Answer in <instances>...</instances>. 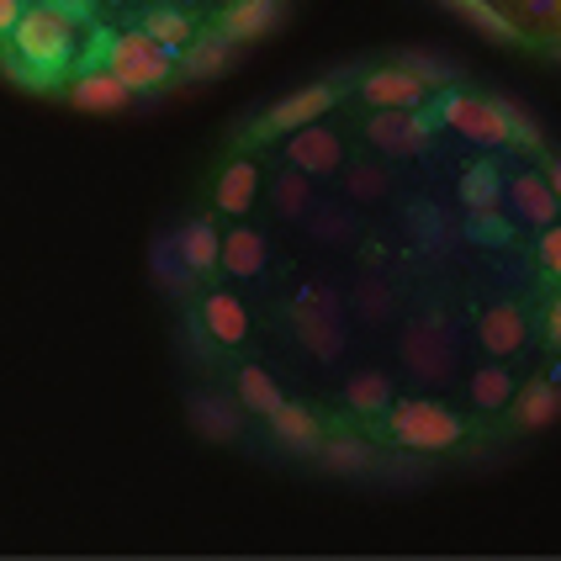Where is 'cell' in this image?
Returning a JSON list of instances; mask_svg holds the SVG:
<instances>
[{
    "label": "cell",
    "instance_id": "cell-1",
    "mask_svg": "<svg viewBox=\"0 0 561 561\" xmlns=\"http://www.w3.org/2000/svg\"><path fill=\"white\" fill-rule=\"evenodd\" d=\"M11 43H16V59L22 64L59 75V69L75 64V16L64 5H27L16 32H11Z\"/></svg>",
    "mask_w": 561,
    "mask_h": 561
},
{
    "label": "cell",
    "instance_id": "cell-2",
    "mask_svg": "<svg viewBox=\"0 0 561 561\" xmlns=\"http://www.w3.org/2000/svg\"><path fill=\"white\" fill-rule=\"evenodd\" d=\"M106 69L123 75L133 91H159V85L175 75V54H170L164 43H154L144 27L117 32V37H112V54H106Z\"/></svg>",
    "mask_w": 561,
    "mask_h": 561
},
{
    "label": "cell",
    "instance_id": "cell-3",
    "mask_svg": "<svg viewBox=\"0 0 561 561\" xmlns=\"http://www.w3.org/2000/svg\"><path fill=\"white\" fill-rule=\"evenodd\" d=\"M387 430L408 450H450L461 439V419L439 403H398L387 408Z\"/></svg>",
    "mask_w": 561,
    "mask_h": 561
},
{
    "label": "cell",
    "instance_id": "cell-4",
    "mask_svg": "<svg viewBox=\"0 0 561 561\" xmlns=\"http://www.w3.org/2000/svg\"><path fill=\"white\" fill-rule=\"evenodd\" d=\"M435 117H439V112L419 117L413 106H376V117L366 123V138H371L387 159H413V154H424Z\"/></svg>",
    "mask_w": 561,
    "mask_h": 561
},
{
    "label": "cell",
    "instance_id": "cell-5",
    "mask_svg": "<svg viewBox=\"0 0 561 561\" xmlns=\"http://www.w3.org/2000/svg\"><path fill=\"white\" fill-rule=\"evenodd\" d=\"M439 123H450L471 144H508V117H503L499 95H467L450 91L439 101Z\"/></svg>",
    "mask_w": 561,
    "mask_h": 561
},
{
    "label": "cell",
    "instance_id": "cell-6",
    "mask_svg": "<svg viewBox=\"0 0 561 561\" xmlns=\"http://www.w3.org/2000/svg\"><path fill=\"white\" fill-rule=\"evenodd\" d=\"M297 334H302V344H308L318 360H334L344 350L340 302H334L329 291H302V302H297Z\"/></svg>",
    "mask_w": 561,
    "mask_h": 561
},
{
    "label": "cell",
    "instance_id": "cell-7",
    "mask_svg": "<svg viewBox=\"0 0 561 561\" xmlns=\"http://www.w3.org/2000/svg\"><path fill=\"white\" fill-rule=\"evenodd\" d=\"M334 101H340V85H329V80L302 85V91H291L286 101H276V106H271V117L254 127V133H297V127L329 117V112H334Z\"/></svg>",
    "mask_w": 561,
    "mask_h": 561
},
{
    "label": "cell",
    "instance_id": "cell-8",
    "mask_svg": "<svg viewBox=\"0 0 561 561\" xmlns=\"http://www.w3.org/2000/svg\"><path fill=\"white\" fill-rule=\"evenodd\" d=\"M286 159H291L297 170H308V175H329V170H340L344 144L334 127L308 123V127H297V133H286Z\"/></svg>",
    "mask_w": 561,
    "mask_h": 561
},
{
    "label": "cell",
    "instance_id": "cell-9",
    "mask_svg": "<svg viewBox=\"0 0 561 561\" xmlns=\"http://www.w3.org/2000/svg\"><path fill=\"white\" fill-rule=\"evenodd\" d=\"M133 95L138 91L127 85L123 75H112L106 64H101V69H80V75L69 80V101L85 106V112H123Z\"/></svg>",
    "mask_w": 561,
    "mask_h": 561
},
{
    "label": "cell",
    "instance_id": "cell-10",
    "mask_svg": "<svg viewBox=\"0 0 561 561\" xmlns=\"http://www.w3.org/2000/svg\"><path fill=\"white\" fill-rule=\"evenodd\" d=\"M424 91H430V85H424V80H419L403 59L381 64V69H371V75L360 80V95H366L371 106H419V101H424Z\"/></svg>",
    "mask_w": 561,
    "mask_h": 561
},
{
    "label": "cell",
    "instance_id": "cell-11",
    "mask_svg": "<svg viewBox=\"0 0 561 561\" xmlns=\"http://www.w3.org/2000/svg\"><path fill=\"white\" fill-rule=\"evenodd\" d=\"M403 360L419 376H445V360H450V340H445V323L424 318L403 334Z\"/></svg>",
    "mask_w": 561,
    "mask_h": 561
},
{
    "label": "cell",
    "instance_id": "cell-12",
    "mask_svg": "<svg viewBox=\"0 0 561 561\" xmlns=\"http://www.w3.org/2000/svg\"><path fill=\"white\" fill-rule=\"evenodd\" d=\"M508 202H514V213L525 222H535V228H551V222L561 218V202L546 175H514V181H508Z\"/></svg>",
    "mask_w": 561,
    "mask_h": 561
},
{
    "label": "cell",
    "instance_id": "cell-13",
    "mask_svg": "<svg viewBox=\"0 0 561 561\" xmlns=\"http://www.w3.org/2000/svg\"><path fill=\"white\" fill-rule=\"evenodd\" d=\"M202 329L213 334V344H244L250 340V312L239 297H228V291H213L207 302H202Z\"/></svg>",
    "mask_w": 561,
    "mask_h": 561
},
{
    "label": "cell",
    "instance_id": "cell-14",
    "mask_svg": "<svg viewBox=\"0 0 561 561\" xmlns=\"http://www.w3.org/2000/svg\"><path fill=\"white\" fill-rule=\"evenodd\" d=\"M175 250L186 260L196 276H207V271H218L222 265V233L213 218H191L181 233H175Z\"/></svg>",
    "mask_w": 561,
    "mask_h": 561
},
{
    "label": "cell",
    "instance_id": "cell-15",
    "mask_svg": "<svg viewBox=\"0 0 561 561\" xmlns=\"http://www.w3.org/2000/svg\"><path fill=\"white\" fill-rule=\"evenodd\" d=\"M477 340L488 355H514V350H525V312L514 308V302H503V308H488L482 312V323H477Z\"/></svg>",
    "mask_w": 561,
    "mask_h": 561
},
{
    "label": "cell",
    "instance_id": "cell-16",
    "mask_svg": "<svg viewBox=\"0 0 561 561\" xmlns=\"http://www.w3.org/2000/svg\"><path fill=\"white\" fill-rule=\"evenodd\" d=\"M233 59V37L228 32H196L186 48H181V69H186L191 80H213L222 75Z\"/></svg>",
    "mask_w": 561,
    "mask_h": 561
},
{
    "label": "cell",
    "instance_id": "cell-17",
    "mask_svg": "<svg viewBox=\"0 0 561 561\" xmlns=\"http://www.w3.org/2000/svg\"><path fill=\"white\" fill-rule=\"evenodd\" d=\"M557 413H561V387L551 376L525 381V392H514V424L519 430H546V424H557Z\"/></svg>",
    "mask_w": 561,
    "mask_h": 561
},
{
    "label": "cell",
    "instance_id": "cell-18",
    "mask_svg": "<svg viewBox=\"0 0 561 561\" xmlns=\"http://www.w3.org/2000/svg\"><path fill=\"white\" fill-rule=\"evenodd\" d=\"M265 265H271V244H265L254 228H233V233L222 239V271H228V276L254 280Z\"/></svg>",
    "mask_w": 561,
    "mask_h": 561
},
{
    "label": "cell",
    "instance_id": "cell-19",
    "mask_svg": "<svg viewBox=\"0 0 561 561\" xmlns=\"http://www.w3.org/2000/svg\"><path fill=\"white\" fill-rule=\"evenodd\" d=\"M254 191H260V164L254 159H228V170L218 175V191H213V202H218L222 213H250L254 207Z\"/></svg>",
    "mask_w": 561,
    "mask_h": 561
},
{
    "label": "cell",
    "instance_id": "cell-20",
    "mask_svg": "<svg viewBox=\"0 0 561 561\" xmlns=\"http://www.w3.org/2000/svg\"><path fill=\"white\" fill-rule=\"evenodd\" d=\"M280 5L276 0H233L228 11H222V32L233 37V43H250V37H265V32L276 27Z\"/></svg>",
    "mask_w": 561,
    "mask_h": 561
},
{
    "label": "cell",
    "instance_id": "cell-21",
    "mask_svg": "<svg viewBox=\"0 0 561 561\" xmlns=\"http://www.w3.org/2000/svg\"><path fill=\"white\" fill-rule=\"evenodd\" d=\"M271 435H276L286 450H302V456H312V450H318V419H312L308 408L280 403L276 413H271Z\"/></svg>",
    "mask_w": 561,
    "mask_h": 561
},
{
    "label": "cell",
    "instance_id": "cell-22",
    "mask_svg": "<svg viewBox=\"0 0 561 561\" xmlns=\"http://www.w3.org/2000/svg\"><path fill=\"white\" fill-rule=\"evenodd\" d=\"M461 202H467L471 213H499L503 202H508V186H503V175L482 159V164H471L467 175H461Z\"/></svg>",
    "mask_w": 561,
    "mask_h": 561
},
{
    "label": "cell",
    "instance_id": "cell-23",
    "mask_svg": "<svg viewBox=\"0 0 561 561\" xmlns=\"http://www.w3.org/2000/svg\"><path fill=\"white\" fill-rule=\"evenodd\" d=\"M191 424H196L207 439H233L239 430H244V419L228 408V398H213V392L191 398Z\"/></svg>",
    "mask_w": 561,
    "mask_h": 561
},
{
    "label": "cell",
    "instance_id": "cell-24",
    "mask_svg": "<svg viewBox=\"0 0 561 561\" xmlns=\"http://www.w3.org/2000/svg\"><path fill=\"white\" fill-rule=\"evenodd\" d=\"M144 32H149L154 43H164L170 54H181V48L191 43V32H196V27H191L186 5H154V11L144 16Z\"/></svg>",
    "mask_w": 561,
    "mask_h": 561
},
{
    "label": "cell",
    "instance_id": "cell-25",
    "mask_svg": "<svg viewBox=\"0 0 561 561\" xmlns=\"http://www.w3.org/2000/svg\"><path fill=\"white\" fill-rule=\"evenodd\" d=\"M445 5H450V11H461L471 27H482L493 43H514V37H519V27L508 22V11L493 5V0H445Z\"/></svg>",
    "mask_w": 561,
    "mask_h": 561
},
{
    "label": "cell",
    "instance_id": "cell-26",
    "mask_svg": "<svg viewBox=\"0 0 561 561\" xmlns=\"http://www.w3.org/2000/svg\"><path fill=\"white\" fill-rule=\"evenodd\" d=\"M239 403L250 408V413H260V419H271L286 398H280V387L271 381L265 366H244V371H239Z\"/></svg>",
    "mask_w": 561,
    "mask_h": 561
},
{
    "label": "cell",
    "instance_id": "cell-27",
    "mask_svg": "<svg viewBox=\"0 0 561 561\" xmlns=\"http://www.w3.org/2000/svg\"><path fill=\"white\" fill-rule=\"evenodd\" d=\"M271 202H276L280 218H302V213L312 207V175L291 164L286 175H276V181H271Z\"/></svg>",
    "mask_w": 561,
    "mask_h": 561
},
{
    "label": "cell",
    "instance_id": "cell-28",
    "mask_svg": "<svg viewBox=\"0 0 561 561\" xmlns=\"http://www.w3.org/2000/svg\"><path fill=\"white\" fill-rule=\"evenodd\" d=\"M344 403L355 408V413H387V408H392V381H387L381 371L350 376V387H344Z\"/></svg>",
    "mask_w": 561,
    "mask_h": 561
},
{
    "label": "cell",
    "instance_id": "cell-29",
    "mask_svg": "<svg viewBox=\"0 0 561 561\" xmlns=\"http://www.w3.org/2000/svg\"><path fill=\"white\" fill-rule=\"evenodd\" d=\"M149 265H154V280L164 286V291H191V276H196V271L181 260V250H175V233H170V239H159L154 254H149Z\"/></svg>",
    "mask_w": 561,
    "mask_h": 561
},
{
    "label": "cell",
    "instance_id": "cell-30",
    "mask_svg": "<svg viewBox=\"0 0 561 561\" xmlns=\"http://www.w3.org/2000/svg\"><path fill=\"white\" fill-rule=\"evenodd\" d=\"M514 392H519V387H514V376L503 371V366H482V371L471 376V398H477V408H488V413H493V408H508Z\"/></svg>",
    "mask_w": 561,
    "mask_h": 561
},
{
    "label": "cell",
    "instance_id": "cell-31",
    "mask_svg": "<svg viewBox=\"0 0 561 561\" xmlns=\"http://www.w3.org/2000/svg\"><path fill=\"white\" fill-rule=\"evenodd\" d=\"M318 461L329 471H340V477H360V471H371V445H360V439H329L318 450Z\"/></svg>",
    "mask_w": 561,
    "mask_h": 561
},
{
    "label": "cell",
    "instance_id": "cell-32",
    "mask_svg": "<svg viewBox=\"0 0 561 561\" xmlns=\"http://www.w3.org/2000/svg\"><path fill=\"white\" fill-rule=\"evenodd\" d=\"M350 196H355V202H381V196H387V170H381V164H355Z\"/></svg>",
    "mask_w": 561,
    "mask_h": 561
},
{
    "label": "cell",
    "instance_id": "cell-33",
    "mask_svg": "<svg viewBox=\"0 0 561 561\" xmlns=\"http://www.w3.org/2000/svg\"><path fill=\"white\" fill-rule=\"evenodd\" d=\"M499 106H503V117H508V144H519V149H540V127H535L514 101H503V95H499Z\"/></svg>",
    "mask_w": 561,
    "mask_h": 561
},
{
    "label": "cell",
    "instance_id": "cell-34",
    "mask_svg": "<svg viewBox=\"0 0 561 561\" xmlns=\"http://www.w3.org/2000/svg\"><path fill=\"white\" fill-rule=\"evenodd\" d=\"M471 239L477 244H503L508 239V222L499 213H471Z\"/></svg>",
    "mask_w": 561,
    "mask_h": 561
},
{
    "label": "cell",
    "instance_id": "cell-35",
    "mask_svg": "<svg viewBox=\"0 0 561 561\" xmlns=\"http://www.w3.org/2000/svg\"><path fill=\"white\" fill-rule=\"evenodd\" d=\"M540 265H546V271L561 280V218L551 222L546 233H540Z\"/></svg>",
    "mask_w": 561,
    "mask_h": 561
},
{
    "label": "cell",
    "instance_id": "cell-36",
    "mask_svg": "<svg viewBox=\"0 0 561 561\" xmlns=\"http://www.w3.org/2000/svg\"><path fill=\"white\" fill-rule=\"evenodd\" d=\"M403 64L419 75V80H424V85H445V80H450V75H445L435 59H424V54H403Z\"/></svg>",
    "mask_w": 561,
    "mask_h": 561
},
{
    "label": "cell",
    "instance_id": "cell-37",
    "mask_svg": "<svg viewBox=\"0 0 561 561\" xmlns=\"http://www.w3.org/2000/svg\"><path fill=\"white\" fill-rule=\"evenodd\" d=\"M530 22H546V27H561V0H519Z\"/></svg>",
    "mask_w": 561,
    "mask_h": 561
},
{
    "label": "cell",
    "instance_id": "cell-38",
    "mask_svg": "<svg viewBox=\"0 0 561 561\" xmlns=\"http://www.w3.org/2000/svg\"><path fill=\"white\" fill-rule=\"evenodd\" d=\"M22 11H27V0H0V37H11V32H16Z\"/></svg>",
    "mask_w": 561,
    "mask_h": 561
},
{
    "label": "cell",
    "instance_id": "cell-39",
    "mask_svg": "<svg viewBox=\"0 0 561 561\" xmlns=\"http://www.w3.org/2000/svg\"><path fill=\"white\" fill-rule=\"evenodd\" d=\"M546 340H551V344L561 350V297L551 302V312H546Z\"/></svg>",
    "mask_w": 561,
    "mask_h": 561
},
{
    "label": "cell",
    "instance_id": "cell-40",
    "mask_svg": "<svg viewBox=\"0 0 561 561\" xmlns=\"http://www.w3.org/2000/svg\"><path fill=\"white\" fill-rule=\"evenodd\" d=\"M54 5H64L75 22H80V16H91V0H54Z\"/></svg>",
    "mask_w": 561,
    "mask_h": 561
},
{
    "label": "cell",
    "instance_id": "cell-41",
    "mask_svg": "<svg viewBox=\"0 0 561 561\" xmlns=\"http://www.w3.org/2000/svg\"><path fill=\"white\" fill-rule=\"evenodd\" d=\"M546 181H551V191H557V202H561V159H546Z\"/></svg>",
    "mask_w": 561,
    "mask_h": 561
},
{
    "label": "cell",
    "instance_id": "cell-42",
    "mask_svg": "<svg viewBox=\"0 0 561 561\" xmlns=\"http://www.w3.org/2000/svg\"><path fill=\"white\" fill-rule=\"evenodd\" d=\"M551 54H557V59H561V37H551Z\"/></svg>",
    "mask_w": 561,
    "mask_h": 561
},
{
    "label": "cell",
    "instance_id": "cell-43",
    "mask_svg": "<svg viewBox=\"0 0 561 561\" xmlns=\"http://www.w3.org/2000/svg\"><path fill=\"white\" fill-rule=\"evenodd\" d=\"M159 5H191V0H159Z\"/></svg>",
    "mask_w": 561,
    "mask_h": 561
},
{
    "label": "cell",
    "instance_id": "cell-44",
    "mask_svg": "<svg viewBox=\"0 0 561 561\" xmlns=\"http://www.w3.org/2000/svg\"><path fill=\"white\" fill-rule=\"evenodd\" d=\"M222 5H233V0H222Z\"/></svg>",
    "mask_w": 561,
    "mask_h": 561
}]
</instances>
